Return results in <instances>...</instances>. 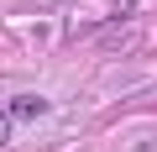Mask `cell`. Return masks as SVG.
<instances>
[{
	"mask_svg": "<svg viewBox=\"0 0 157 152\" xmlns=\"http://www.w3.org/2000/svg\"><path fill=\"white\" fill-rule=\"evenodd\" d=\"M47 110H52V105H47L42 95H16V100L6 105V115H11V121H42Z\"/></svg>",
	"mask_w": 157,
	"mask_h": 152,
	"instance_id": "1",
	"label": "cell"
},
{
	"mask_svg": "<svg viewBox=\"0 0 157 152\" xmlns=\"http://www.w3.org/2000/svg\"><path fill=\"white\" fill-rule=\"evenodd\" d=\"M11 142V115H6V105H0V147Z\"/></svg>",
	"mask_w": 157,
	"mask_h": 152,
	"instance_id": "2",
	"label": "cell"
}]
</instances>
